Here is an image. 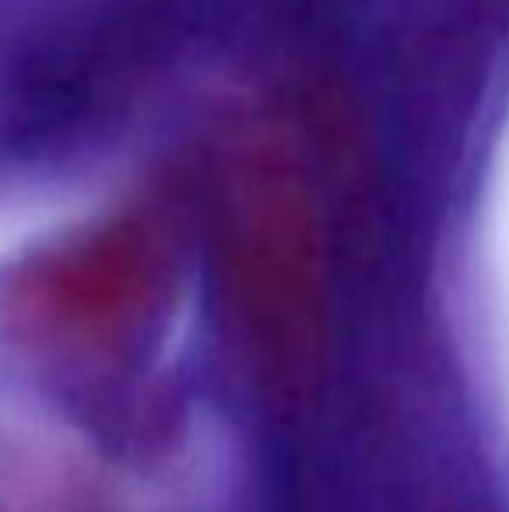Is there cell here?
I'll return each instance as SVG.
<instances>
[{"instance_id":"1","label":"cell","mask_w":509,"mask_h":512,"mask_svg":"<svg viewBox=\"0 0 509 512\" xmlns=\"http://www.w3.org/2000/svg\"><path fill=\"white\" fill-rule=\"evenodd\" d=\"M171 251L150 216L119 213L25 255L0 286V345L32 391L88 408L161 366Z\"/></svg>"},{"instance_id":"3","label":"cell","mask_w":509,"mask_h":512,"mask_svg":"<svg viewBox=\"0 0 509 512\" xmlns=\"http://www.w3.org/2000/svg\"><path fill=\"white\" fill-rule=\"evenodd\" d=\"M0 512H11V509H7V502H4V499H0Z\"/></svg>"},{"instance_id":"2","label":"cell","mask_w":509,"mask_h":512,"mask_svg":"<svg viewBox=\"0 0 509 512\" xmlns=\"http://www.w3.org/2000/svg\"><path fill=\"white\" fill-rule=\"evenodd\" d=\"M217 248L234 307L286 391L321 370L328 328L325 216L300 147L276 122H248L217 168Z\"/></svg>"}]
</instances>
